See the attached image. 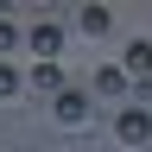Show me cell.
I'll list each match as a JSON object with an SVG mask.
<instances>
[{
	"mask_svg": "<svg viewBox=\"0 0 152 152\" xmlns=\"http://www.w3.org/2000/svg\"><path fill=\"white\" fill-rule=\"evenodd\" d=\"M32 89H45V95H64V70H57V64H38V70H32Z\"/></svg>",
	"mask_w": 152,
	"mask_h": 152,
	"instance_id": "52a82bcc",
	"label": "cell"
},
{
	"mask_svg": "<svg viewBox=\"0 0 152 152\" xmlns=\"http://www.w3.org/2000/svg\"><path fill=\"white\" fill-rule=\"evenodd\" d=\"M121 70H127V83H152V38H140V45H127Z\"/></svg>",
	"mask_w": 152,
	"mask_h": 152,
	"instance_id": "3957f363",
	"label": "cell"
},
{
	"mask_svg": "<svg viewBox=\"0 0 152 152\" xmlns=\"http://www.w3.org/2000/svg\"><path fill=\"white\" fill-rule=\"evenodd\" d=\"M127 89V70L121 64H102V70H95V95H121Z\"/></svg>",
	"mask_w": 152,
	"mask_h": 152,
	"instance_id": "5b68a950",
	"label": "cell"
},
{
	"mask_svg": "<svg viewBox=\"0 0 152 152\" xmlns=\"http://www.w3.org/2000/svg\"><path fill=\"white\" fill-rule=\"evenodd\" d=\"M140 95H146V102H152V83H146V89H140Z\"/></svg>",
	"mask_w": 152,
	"mask_h": 152,
	"instance_id": "30bf717a",
	"label": "cell"
},
{
	"mask_svg": "<svg viewBox=\"0 0 152 152\" xmlns=\"http://www.w3.org/2000/svg\"><path fill=\"white\" fill-rule=\"evenodd\" d=\"M114 140H121V146H146V140H152V108H121Z\"/></svg>",
	"mask_w": 152,
	"mask_h": 152,
	"instance_id": "6da1fadb",
	"label": "cell"
},
{
	"mask_svg": "<svg viewBox=\"0 0 152 152\" xmlns=\"http://www.w3.org/2000/svg\"><path fill=\"white\" fill-rule=\"evenodd\" d=\"M0 95H19V70H7V64H0Z\"/></svg>",
	"mask_w": 152,
	"mask_h": 152,
	"instance_id": "ba28073f",
	"label": "cell"
},
{
	"mask_svg": "<svg viewBox=\"0 0 152 152\" xmlns=\"http://www.w3.org/2000/svg\"><path fill=\"white\" fill-rule=\"evenodd\" d=\"M57 121H89V95H76V89H64V95H57Z\"/></svg>",
	"mask_w": 152,
	"mask_h": 152,
	"instance_id": "277c9868",
	"label": "cell"
},
{
	"mask_svg": "<svg viewBox=\"0 0 152 152\" xmlns=\"http://www.w3.org/2000/svg\"><path fill=\"white\" fill-rule=\"evenodd\" d=\"M26 45L45 57V64H57V51H64V26H57V19H38V26L26 32Z\"/></svg>",
	"mask_w": 152,
	"mask_h": 152,
	"instance_id": "7a4b0ae2",
	"label": "cell"
},
{
	"mask_svg": "<svg viewBox=\"0 0 152 152\" xmlns=\"http://www.w3.org/2000/svg\"><path fill=\"white\" fill-rule=\"evenodd\" d=\"M13 45H19V32L7 26V19H0V51H13Z\"/></svg>",
	"mask_w": 152,
	"mask_h": 152,
	"instance_id": "9c48e42d",
	"label": "cell"
},
{
	"mask_svg": "<svg viewBox=\"0 0 152 152\" xmlns=\"http://www.w3.org/2000/svg\"><path fill=\"white\" fill-rule=\"evenodd\" d=\"M76 26H83V32H95V38H102V32L114 26V13H108V7H83V13H76Z\"/></svg>",
	"mask_w": 152,
	"mask_h": 152,
	"instance_id": "8992f818",
	"label": "cell"
}]
</instances>
